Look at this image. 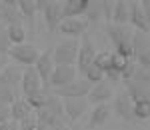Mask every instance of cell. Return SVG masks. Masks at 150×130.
<instances>
[{
	"label": "cell",
	"instance_id": "4fadbf2b",
	"mask_svg": "<svg viewBox=\"0 0 150 130\" xmlns=\"http://www.w3.org/2000/svg\"><path fill=\"white\" fill-rule=\"evenodd\" d=\"M86 108H88L86 98H66V100H62V112H64L68 122L80 120L86 112Z\"/></svg>",
	"mask_w": 150,
	"mask_h": 130
},
{
	"label": "cell",
	"instance_id": "d590c367",
	"mask_svg": "<svg viewBox=\"0 0 150 130\" xmlns=\"http://www.w3.org/2000/svg\"><path fill=\"white\" fill-rule=\"evenodd\" d=\"M0 22H2V18H0Z\"/></svg>",
	"mask_w": 150,
	"mask_h": 130
},
{
	"label": "cell",
	"instance_id": "7402d4cb",
	"mask_svg": "<svg viewBox=\"0 0 150 130\" xmlns=\"http://www.w3.org/2000/svg\"><path fill=\"white\" fill-rule=\"evenodd\" d=\"M18 10H20V14H22L24 22L34 24V16L38 14L36 0H18Z\"/></svg>",
	"mask_w": 150,
	"mask_h": 130
},
{
	"label": "cell",
	"instance_id": "7a4b0ae2",
	"mask_svg": "<svg viewBox=\"0 0 150 130\" xmlns=\"http://www.w3.org/2000/svg\"><path fill=\"white\" fill-rule=\"evenodd\" d=\"M36 6L38 12L42 14L44 24L50 32H56L60 22L64 20V14H62V2L58 0H36Z\"/></svg>",
	"mask_w": 150,
	"mask_h": 130
},
{
	"label": "cell",
	"instance_id": "836d02e7",
	"mask_svg": "<svg viewBox=\"0 0 150 130\" xmlns=\"http://www.w3.org/2000/svg\"><path fill=\"white\" fill-rule=\"evenodd\" d=\"M8 130H20V126H18L16 122H10V124H8Z\"/></svg>",
	"mask_w": 150,
	"mask_h": 130
},
{
	"label": "cell",
	"instance_id": "cb8c5ba5",
	"mask_svg": "<svg viewBox=\"0 0 150 130\" xmlns=\"http://www.w3.org/2000/svg\"><path fill=\"white\" fill-rule=\"evenodd\" d=\"M84 18H86L88 24H96V22H100V20H104V16H102V0H100V2H98V0H90V6H88L86 14H84Z\"/></svg>",
	"mask_w": 150,
	"mask_h": 130
},
{
	"label": "cell",
	"instance_id": "8fae6325",
	"mask_svg": "<svg viewBox=\"0 0 150 130\" xmlns=\"http://www.w3.org/2000/svg\"><path fill=\"white\" fill-rule=\"evenodd\" d=\"M114 114L124 122H136L134 116V100L130 98L126 90H122L120 94L114 98Z\"/></svg>",
	"mask_w": 150,
	"mask_h": 130
},
{
	"label": "cell",
	"instance_id": "5bb4252c",
	"mask_svg": "<svg viewBox=\"0 0 150 130\" xmlns=\"http://www.w3.org/2000/svg\"><path fill=\"white\" fill-rule=\"evenodd\" d=\"M0 18L6 26L24 24V18L18 10V0H0Z\"/></svg>",
	"mask_w": 150,
	"mask_h": 130
},
{
	"label": "cell",
	"instance_id": "7c38bea8",
	"mask_svg": "<svg viewBox=\"0 0 150 130\" xmlns=\"http://www.w3.org/2000/svg\"><path fill=\"white\" fill-rule=\"evenodd\" d=\"M90 24L86 22V18H64L60 26H58V32L64 36V38H80L86 34Z\"/></svg>",
	"mask_w": 150,
	"mask_h": 130
},
{
	"label": "cell",
	"instance_id": "f1b7e54d",
	"mask_svg": "<svg viewBox=\"0 0 150 130\" xmlns=\"http://www.w3.org/2000/svg\"><path fill=\"white\" fill-rule=\"evenodd\" d=\"M132 62H134L132 58L120 56V54H116V52H114V58H112V70H116L118 74H120V76H122V74L126 72V68L130 66V64H132Z\"/></svg>",
	"mask_w": 150,
	"mask_h": 130
},
{
	"label": "cell",
	"instance_id": "277c9868",
	"mask_svg": "<svg viewBox=\"0 0 150 130\" xmlns=\"http://www.w3.org/2000/svg\"><path fill=\"white\" fill-rule=\"evenodd\" d=\"M40 48L32 44V42H24V44H16V46L10 48V52H8V58H12L16 64H22L26 68H32L36 64V60L40 56Z\"/></svg>",
	"mask_w": 150,
	"mask_h": 130
},
{
	"label": "cell",
	"instance_id": "d4e9b609",
	"mask_svg": "<svg viewBox=\"0 0 150 130\" xmlns=\"http://www.w3.org/2000/svg\"><path fill=\"white\" fill-rule=\"evenodd\" d=\"M8 36H10L12 46L24 44L26 42V26L24 24H12V26H8Z\"/></svg>",
	"mask_w": 150,
	"mask_h": 130
},
{
	"label": "cell",
	"instance_id": "d6a6232c",
	"mask_svg": "<svg viewBox=\"0 0 150 130\" xmlns=\"http://www.w3.org/2000/svg\"><path fill=\"white\" fill-rule=\"evenodd\" d=\"M6 66H8V56H2V54H0V72L4 70Z\"/></svg>",
	"mask_w": 150,
	"mask_h": 130
},
{
	"label": "cell",
	"instance_id": "ac0fdd59",
	"mask_svg": "<svg viewBox=\"0 0 150 130\" xmlns=\"http://www.w3.org/2000/svg\"><path fill=\"white\" fill-rule=\"evenodd\" d=\"M110 116H112V110L108 108V104H98V106H94L92 110H90L86 128H90V130L100 128V126H104V124L110 120Z\"/></svg>",
	"mask_w": 150,
	"mask_h": 130
},
{
	"label": "cell",
	"instance_id": "603a6c76",
	"mask_svg": "<svg viewBox=\"0 0 150 130\" xmlns=\"http://www.w3.org/2000/svg\"><path fill=\"white\" fill-rule=\"evenodd\" d=\"M112 58H114V50H100L94 58V66L106 74L108 70H112Z\"/></svg>",
	"mask_w": 150,
	"mask_h": 130
},
{
	"label": "cell",
	"instance_id": "30bf717a",
	"mask_svg": "<svg viewBox=\"0 0 150 130\" xmlns=\"http://www.w3.org/2000/svg\"><path fill=\"white\" fill-rule=\"evenodd\" d=\"M54 66H56V62H54V50H52V48L42 50L40 56H38V60H36V64H34V70L38 72V76L42 78L44 88H48V82H50L52 72H54Z\"/></svg>",
	"mask_w": 150,
	"mask_h": 130
},
{
	"label": "cell",
	"instance_id": "484cf974",
	"mask_svg": "<svg viewBox=\"0 0 150 130\" xmlns=\"http://www.w3.org/2000/svg\"><path fill=\"white\" fill-rule=\"evenodd\" d=\"M134 116H136V122L150 120V100H136L134 102Z\"/></svg>",
	"mask_w": 150,
	"mask_h": 130
},
{
	"label": "cell",
	"instance_id": "e575fe53",
	"mask_svg": "<svg viewBox=\"0 0 150 130\" xmlns=\"http://www.w3.org/2000/svg\"><path fill=\"white\" fill-rule=\"evenodd\" d=\"M42 130H68V128H42Z\"/></svg>",
	"mask_w": 150,
	"mask_h": 130
},
{
	"label": "cell",
	"instance_id": "1f68e13d",
	"mask_svg": "<svg viewBox=\"0 0 150 130\" xmlns=\"http://www.w3.org/2000/svg\"><path fill=\"white\" fill-rule=\"evenodd\" d=\"M142 8H144V14H146V20H148V26H150V0H140Z\"/></svg>",
	"mask_w": 150,
	"mask_h": 130
},
{
	"label": "cell",
	"instance_id": "9a60e30c",
	"mask_svg": "<svg viewBox=\"0 0 150 130\" xmlns=\"http://www.w3.org/2000/svg\"><path fill=\"white\" fill-rule=\"evenodd\" d=\"M128 26H132L134 32H142V34H150V26L148 20H146V14H144V8L138 0L136 2H130V22Z\"/></svg>",
	"mask_w": 150,
	"mask_h": 130
},
{
	"label": "cell",
	"instance_id": "f546056e",
	"mask_svg": "<svg viewBox=\"0 0 150 130\" xmlns=\"http://www.w3.org/2000/svg\"><path fill=\"white\" fill-rule=\"evenodd\" d=\"M16 98H18V96H16V90L0 86V106H10Z\"/></svg>",
	"mask_w": 150,
	"mask_h": 130
},
{
	"label": "cell",
	"instance_id": "44dd1931",
	"mask_svg": "<svg viewBox=\"0 0 150 130\" xmlns=\"http://www.w3.org/2000/svg\"><path fill=\"white\" fill-rule=\"evenodd\" d=\"M128 22H130V2L128 0H114L112 24H116V26H128Z\"/></svg>",
	"mask_w": 150,
	"mask_h": 130
},
{
	"label": "cell",
	"instance_id": "ba28073f",
	"mask_svg": "<svg viewBox=\"0 0 150 130\" xmlns=\"http://www.w3.org/2000/svg\"><path fill=\"white\" fill-rule=\"evenodd\" d=\"M92 84L84 78H76L74 82H70L68 86L64 88H58V90H50L54 96H58L60 100H66V98H86L88 92H90Z\"/></svg>",
	"mask_w": 150,
	"mask_h": 130
},
{
	"label": "cell",
	"instance_id": "ffe728a7",
	"mask_svg": "<svg viewBox=\"0 0 150 130\" xmlns=\"http://www.w3.org/2000/svg\"><path fill=\"white\" fill-rule=\"evenodd\" d=\"M30 114H34V110L30 106V102L26 100V98H16L14 102L10 104V120L12 122H22L26 120Z\"/></svg>",
	"mask_w": 150,
	"mask_h": 130
},
{
	"label": "cell",
	"instance_id": "8992f818",
	"mask_svg": "<svg viewBox=\"0 0 150 130\" xmlns=\"http://www.w3.org/2000/svg\"><path fill=\"white\" fill-rule=\"evenodd\" d=\"M96 54H98V50H96V46H94L92 38L82 36L80 48H78V58H76V70H78V74L84 76V72L88 70L90 66H94V58H96Z\"/></svg>",
	"mask_w": 150,
	"mask_h": 130
},
{
	"label": "cell",
	"instance_id": "52a82bcc",
	"mask_svg": "<svg viewBox=\"0 0 150 130\" xmlns=\"http://www.w3.org/2000/svg\"><path fill=\"white\" fill-rule=\"evenodd\" d=\"M76 78H78V70H76V66L56 64V66H54V72H52V76H50L48 88H50V90L64 88V86H68L70 82H74Z\"/></svg>",
	"mask_w": 150,
	"mask_h": 130
},
{
	"label": "cell",
	"instance_id": "3957f363",
	"mask_svg": "<svg viewBox=\"0 0 150 130\" xmlns=\"http://www.w3.org/2000/svg\"><path fill=\"white\" fill-rule=\"evenodd\" d=\"M78 48H80V40L76 38H64L60 40L54 50V62L56 64H64V66H76V58H78Z\"/></svg>",
	"mask_w": 150,
	"mask_h": 130
},
{
	"label": "cell",
	"instance_id": "4dcf8cb0",
	"mask_svg": "<svg viewBox=\"0 0 150 130\" xmlns=\"http://www.w3.org/2000/svg\"><path fill=\"white\" fill-rule=\"evenodd\" d=\"M112 10H114V0H102V16L106 26L112 24Z\"/></svg>",
	"mask_w": 150,
	"mask_h": 130
},
{
	"label": "cell",
	"instance_id": "5b68a950",
	"mask_svg": "<svg viewBox=\"0 0 150 130\" xmlns=\"http://www.w3.org/2000/svg\"><path fill=\"white\" fill-rule=\"evenodd\" d=\"M132 60L142 68H150V34L134 32V36H132Z\"/></svg>",
	"mask_w": 150,
	"mask_h": 130
},
{
	"label": "cell",
	"instance_id": "6da1fadb",
	"mask_svg": "<svg viewBox=\"0 0 150 130\" xmlns=\"http://www.w3.org/2000/svg\"><path fill=\"white\" fill-rule=\"evenodd\" d=\"M106 34L112 40L116 54L126 56V58H132V36H134V30H132L130 26H116V24H110V26H106Z\"/></svg>",
	"mask_w": 150,
	"mask_h": 130
},
{
	"label": "cell",
	"instance_id": "e0dca14e",
	"mask_svg": "<svg viewBox=\"0 0 150 130\" xmlns=\"http://www.w3.org/2000/svg\"><path fill=\"white\" fill-rule=\"evenodd\" d=\"M22 68L20 66H14V64H8L4 70L0 72V86L4 88H20V82H22Z\"/></svg>",
	"mask_w": 150,
	"mask_h": 130
},
{
	"label": "cell",
	"instance_id": "83f0119b",
	"mask_svg": "<svg viewBox=\"0 0 150 130\" xmlns=\"http://www.w3.org/2000/svg\"><path fill=\"white\" fill-rule=\"evenodd\" d=\"M84 80H88V82L92 84H100V82H104L106 80V76H104V72L100 70V68H96V66H90L88 70L84 72V76H82Z\"/></svg>",
	"mask_w": 150,
	"mask_h": 130
},
{
	"label": "cell",
	"instance_id": "2e32d148",
	"mask_svg": "<svg viewBox=\"0 0 150 130\" xmlns=\"http://www.w3.org/2000/svg\"><path fill=\"white\" fill-rule=\"evenodd\" d=\"M112 96H114V90H112V84L110 82H100V84H94L92 88H90V92L86 96V102H90L94 106H98V104H106L108 100H112Z\"/></svg>",
	"mask_w": 150,
	"mask_h": 130
},
{
	"label": "cell",
	"instance_id": "d6986e66",
	"mask_svg": "<svg viewBox=\"0 0 150 130\" xmlns=\"http://www.w3.org/2000/svg\"><path fill=\"white\" fill-rule=\"evenodd\" d=\"M88 6H90V0H64L62 14L64 18H84Z\"/></svg>",
	"mask_w": 150,
	"mask_h": 130
},
{
	"label": "cell",
	"instance_id": "4316f807",
	"mask_svg": "<svg viewBox=\"0 0 150 130\" xmlns=\"http://www.w3.org/2000/svg\"><path fill=\"white\" fill-rule=\"evenodd\" d=\"M10 48H12V42H10V36H8V26L4 22H0V54L8 56Z\"/></svg>",
	"mask_w": 150,
	"mask_h": 130
},
{
	"label": "cell",
	"instance_id": "9c48e42d",
	"mask_svg": "<svg viewBox=\"0 0 150 130\" xmlns=\"http://www.w3.org/2000/svg\"><path fill=\"white\" fill-rule=\"evenodd\" d=\"M44 90V84H42V78L38 76V72L32 68H26L22 72V82H20V92H22V98H30V96H36Z\"/></svg>",
	"mask_w": 150,
	"mask_h": 130
}]
</instances>
